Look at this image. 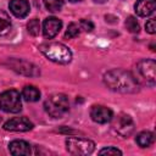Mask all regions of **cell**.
<instances>
[{"instance_id":"1","label":"cell","mask_w":156,"mask_h":156,"mask_svg":"<svg viewBox=\"0 0 156 156\" xmlns=\"http://www.w3.org/2000/svg\"><path fill=\"white\" fill-rule=\"evenodd\" d=\"M104 82L113 91L123 94H132L139 91V84L134 76L130 72L119 68H115L106 72L104 76Z\"/></svg>"},{"instance_id":"2","label":"cell","mask_w":156,"mask_h":156,"mask_svg":"<svg viewBox=\"0 0 156 156\" xmlns=\"http://www.w3.org/2000/svg\"><path fill=\"white\" fill-rule=\"evenodd\" d=\"M39 50L52 62L56 63H68L72 60L71 50L61 43H45L39 46Z\"/></svg>"},{"instance_id":"3","label":"cell","mask_w":156,"mask_h":156,"mask_svg":"<svg viewBox=\"0 0 156 156\" xmlns=\"http://www.w3.org/2000/svg\"><path fill=\"white\" fill-rule=\"evenodd\" d=\"M45 111L54 118L62 117L69 108V102L66 95L63 94H54L49 96L44 102Z\"/></svg>"},{"instance_id":"4","label":"cell","mask_w":156,"mask_h":156,"mask_svg":"<svg viewBox=\"0 0 156 156\" xmlns=\"http://www.w3.org/2000/svg\"><path fill=\"white\" fill-rule=\"evenodd\" d=\"M66 149L71 155L85 156V155H90L94 151L95 143L85 138L69 136L66 139Z\"/></svg>"},{"instance_id":"5","label":"cell","mask_w":156,"mask_h":156,"mask_svg":"<svg viewBox=\"0 0 156 156\" xmlns=\"http://www.w3.org/2000/svg\"><path fill=\"white\" fill-rule=\"evenodd\" d=\"M0 108L9 113H17L22 108L21 95L17 90L10 89L0 95Z\"/></svg>"},{"instance_id":"6","label":"cell","mask_w":156,"mask_h":156,"mask_svg":"<svg viewBox=\"0 0 156 156\" xmlns=\"http://www.w3.org/2000/svg\"><path fill=\"white\" fill-rule=\"evenodd\" d=\"M113 127H115L116 132L119 135H122L123 138L130 136L133 134V132H134V128H135L134 121L128 115H119L117 117V119L115 121Z\"/></svg>"},{"instance_id":"7","label":"cell","mask_w":156,"mask_h":156,"mask_svg":"<svg viewBox=\"0 0 156 156\" xmlns=\"http://www.w3.org/2000/svg\"><path fill=\"white\" fill-rule=\"evenodd\" d=\"M9 66L11 67V69L16 71L17 73L24 74V76H38L40 73L37 66H34L30 62H27V61H23V60H18V58L9 60Z\"/></svg>"},{"instance_id":"8","label":"cell","mask_w":156,"mask_h":156,"mask_svg":"<svg viewBox=\"0 0 156 156\" xmlns=\"http://www.w3.org/2000/svg\"><path fill=\"white\" fill-rule=\"evenodd\" d=\"M138 72L146 82L154 84L156 78V62L154 60H141L138 63Z\"/></svg>"},{"instance_id":"9","label":"cell","mask_w":156,"mask_h":156,"mask_svg":"<svg viewBox=\"0 0 156 156\" xmlns=\"http://www.w3.org/2000/svg\"><path fill=\"white\" fill-rule=\"evenodd\" d=\"M33 128V123L27 117H15L4 124L5 130L10 132H27Z\"/></svg>"},{"instance_id":"10","label":"cell","mask_w":156,"mask_h":156,"mask_svg":"<svg viewBox=\"0 0 156 156\" xmlns=\"http://www.w3.org/2000/svg\"><path fill=\"white\" fill-rule=\"evenodd\" d=\"M90 117L96 123H107L112 119L113 112L106 106L102 105H95L90 110Z\"/></svg>"},{"instance_id":"11","label":"cell","mask_w":156,"mask_h":156,"mask_svg":"<svg viewBox=\"0 0 156 156\" xmlns=\"http://www.w3.org/2000/svg\"><path fill=\"white\" fill-rule=\"evenodd\" d=\"M62 27V22L56 17H48L43 23V34L46 39H52L57 35Z\"/></svg>"},{"instance_id":"12","label":"cell","mask_w":156,"mask_h":156,"mask_svg":"<svg viewBox=\"0 0 156 156\" xmlns=\"http://www.w3.org/2000/svg\"><path fill=\"white\" fill-rule=\"evenodd\" d=\"M10 11L20 18L26 17L29 13V4L27 0H11L9 4Z\"/></svg>"},{"instance_id":"13","label":"cell","mask_w":156,"mask_h":156,"mask_svg":"<svg viewBox=\"0 0 156 156\" xmlns=\"http://www.w3.org/2000/svg\"><path fill=\"white\" fill-rule=\"evenodd\" d=\"M135 12L138 16H150L156 9V0H138L135 2Z\"/></svg>"},{"instance_id":"14","label":"cell","mask_w":156,"mask_h":156,"mask_svg":"<svg viewBox=\"0 0 156 156\" xmlns=\"http://www.w3.org/2000/svg\"><path fill=\"white\" fill-rule=\"evenodd\" d=\"M9 150L15 156H27L30 155V145L24 140H13L9 144Z\"/></svg>"},{"instance_id":"15","label":"cell","mask_w":156,"mask_h":156,"mask_svg":"<svg viewBox=\"0 0 156 156\" xmlns=\"http://www.w3.org/2000/svg\"><path fill=\"white\" fill-rule=\"evenodd\" d=\"M22 96L29 102L38 101L40 99V90L34 85H26L22 90Z\"/></svg>"},{"instance_id":"16","label":"cell","mask_w":156,"mask_h":156,"mask_svg":"<svg viewBox=\"0 0 156 156\" xmlns=\"http://www.w3.org/2000/svg\"><path fill=\"white\" fill-rule=\"evenodd\" d=\"M11 26L12 23H11L10 16L5 11L0 10V37L6 35L11 30Z\"/></svg>"},{"instance_id":"17","label":"cell","mask_w":156,"mask_h":156,"mask_svg":"<svg viewBox=\"0 0 156 156\" xmlns=\"http://www.w3.org/2000/svg\"><path fill=\"white\" fill-rule=\"evenodd\" d=\"M135 141L138 143V145L140 147H147L154 143V134L151 132H149V130L141 132V133H139L136 135Z\"/></svg>"},{"instance_id":"18","label":"cell","mask_w":156,"mask_h":156,"mask_svg":"<svg viewBox=\"0 0 156 156\" xmlns=\"http://www.w3.org/2000/svg\"><path fill=\"white\" fill-rule=\"evenodd\" d=\"M44 5L49 11L56 12V11H60L62 9L63 0H44Z\"/></svg>"},{"instance_id":"19","label":"cell","mask_w":156,"mask_h":156,"mask_svg":"<svg viewBox=\"0 0 156 156\" xmlns=\"http://www.w3.org/2000/svg\"><path fill=\"white\" fill-rule=\"evenodd\" d=\"M27 28H28L29 34H32V35H34V37L38 35L39 32H40V22H39V20H37V18L30 20V21L28 22V24H27Z\"/></svg>"},{"instance_id":"20","label":"cell","mask_w":156,"mask_h":156,"mask_svg":"<svg viewBox=\"0 0 156 156\" xmlns=\"http://www.w3.org/2000/svg\"><path fill=\"white\" fill-rule=\"evenodd\" d=\"M126 27H127V29L130 32V33H138L139 32V23L136 22V20H135V17H133V16H129L127 20H126Z\"/></svg>"},{"instance_id":"21","label":"cell","mask_w":156,"mask_h":156,"mask_svg":"<svg viewBox=\"0 0 156 156\" xmlns=\"http://www.w3.org/2000/svg\"><path fill=\"white\" fill-rule=\"evenodd\" d=\"M79 29L80 28H79V26L77 23H69V26H68V28H67V30L65 33V37L68 38V39L74 38V37H77L79 34Z\"/></svg>"},{"instance_id":"22","label":"cell","mask_w":156,"mask_h":156,"mask_svg":"<svg viewBox=\"0 0 156 156\" xmlns=\"http://www.w3.org/2000/svg\"><path fill=\"white\" fill-rule=\"evenodd\" d=\"M100 155H122V151L118 150L117 147H113V146H110V147H105V149H101L99 151Z\"/></svg>"},{"instance_id":"23","label":"cell","mask_w":156,"mask_h":156,"mask_svg":"<svg viewBox=\"0 0 156 156\" xmlns=\"http://www.w3.org/2000/svg\"><path fill=\"white\" fill-rule=\"evenodd\" d=\"M79 28L85 30V32H91L94 29V23L89 20H82L79 22Z\"/></svg>"},{"instance_id":"24","label":"cell","mask_w":156,"mask_h":156,"mask_svg":"<svg viewBox=\"0 0 156 156\" xmlns=\"http://www.w3.org/2000/svg\"><path fill=\"white\" fill-rule=\"evenodd\" d=\"M145 28H146V32L150 33V34H154L156 32V21L155 18H150L146 24H145Z\"/></svg>"},{"instance_id":"25","label":"cell","mask_w":156,"mask_h":156,"mask_svg":"<svg viewBox=\"0 0 156 156\" xmlns=\"http://www.w3.org/2000/svg\"><path fill=\"white\" fill-rule=\"evenodd\" d=\"M95 2H98V4H104V2H106L107 0H94Z\"/></svg>"},{"instance_id":"26","label":"cell","mask_w":156,"mask_h":156,"mask_svg":"<svg viewBox=\"0 0 156 156\" xmlns=\"http://www.w3.org/2000/svg\"><path fill=\"white\" fill-rule=\"evenodd\" d=\"M69 1H72V2H77V1H80V0H69Z\"/></svg>"}]
</instances>
